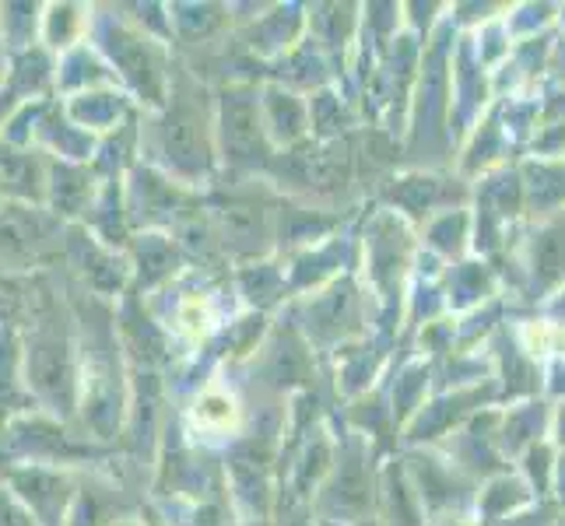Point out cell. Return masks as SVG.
<instances>
[{
    "label": "cell",
    "mask_w": 565,
    "mask_h": 526,
    "mask_svg": "<svg viewBox=\"0 0 565 526\" xmlns=\"http://www.w3.org/2000/svg\"><path fill=\"white\" fill-rule=\"evenodd\" d=\"M232 415H236V407H232V400L228 397H214V394H207L201 404H198V418H201V425H228L232 421Z\"/></svg>",
    "instance_id": "6"
},
{
    "label": "cell",
    "mask_w": 565,
    "mask_h": 526,
    "mask_svg": "<svg viewBox=\"0 0 565 526\" xmlns=\"http://www.w3.org/2000/svg\"><path fill=\"white\" fill-rule=\"evenodd\" d=\"M222 138H225V159L232 162H257V148L264 144V124L260 106L249 92L232 88L222 103Z\"/></svg>",
    "instance_id": "1"
},
{
    "label": "cell",
    "mask_w": 565,
    "mask_h": 526,
    "mask_svg": "<svg viewBox=\"0 0 565 526\" xmlns=\"http://www.w3.org/2000/svg\"><path fill=\"white\" fill-rule=\"evenodd\" d=\"M544 275V281L558 278L565 270V225H548L534 243V275Z\"/></svg>",
    "instance_id": "5"
},
{
    "label": "cell",
    "mask_w": 565,
    "mask_h": 526,
    "mask_svg": "<svg viewBox=\"0 0 565 526\" xmlns=\"http://www.w3.org/2000/svg\"><path fill=\"white\" fill-rule=\"evenodd\" d=\"M14 489L29 502V509H35L39 516L64 513V502H67V481L64 477H53L46 471H29V474H18Z\"/></svg>",
    "instance_id": "4"
},
{
    "label": "cell",
    "mask_w": 565,
    "mask_h": 526,
    "mask_svg": "<svg viewBox=\"0 0 565 526\" xmlns=\"http://www.w3.org/2000/svg\"><path fill=\"white\" fill-rule=\"evenodd\" d=\"M201 116L186 109V106H177V112L169 116L166 127H162V151L169 154L177 169L183 165H198V159L204 162L207 154H201Z\"/></svg>",
    "instance_id": "3"
},
{
    "label": "cell",
    "mask_w": 565,
    "mask_h": 526,
    "mask_svg": "<svg viewBox=\"0 0 565 526\" xmlns=\"http://www.w3.org/2000/svg\"><path fill=\"white\" fill-rule=\"evenodd\" d=\"M29 386H35L39 394L53 400L61 397L64 386H74L71 355L56 337H43L35 341V347H29Z\"/></svg>",
    "instance_id": "2"
},
{
    "label": "cell",
    "mask_w": 565,
    "mask_h": 526,
    "mask_svg": "<svg viewBox=\"0 0 565 526\" xmlns=\"http://www.w3.org/2000/svg\"><path fill=\"white\" fill-rule=\"evenodd\" d=\"M0 526H32V519L22 505L11 502L8 495H0Z\"/></svg>",
    "instance_id": "7"
}]
</instances>
